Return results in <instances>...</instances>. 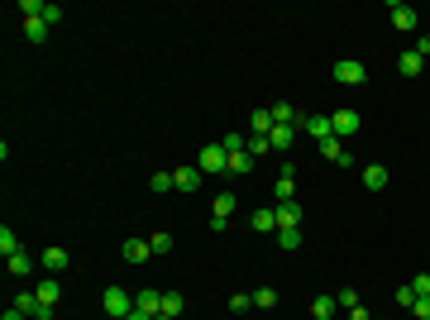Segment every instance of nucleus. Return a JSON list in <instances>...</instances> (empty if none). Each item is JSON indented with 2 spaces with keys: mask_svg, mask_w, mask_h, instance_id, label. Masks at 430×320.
I'll return each instance as SVG.
<instances>
[{
  "mask_svg": "<svg viewBox=\"0 0 430 320\" xmlns=\"http://www.w3.org/2000/svg\"><path fill=\"white\" fill-rule=\"evenodd\" d=\"M225 172H229V177H244V172H253V158H249V148H239V153H229V163H225Z\"/></svg>",
  "mask_w": 430,
  "mask_h": 320,
  "instance_id": "obj_13",
  "label": "nucleus"
},
{
  "mask_svg": "<svg viewBox=\"0 0 430 320\" xmlns=\"http://www.w3.org/2000/svg\"><path fill=\"white\" fill-rule=\"evenodd\" d=\"M244 144H249V139H244V134H239V129H234V134H225V139H220V148H225V153H239V148H244Z\"/></svg>",
  "mask_w": 430,
  "mask_h": 320,
  "instance_id": "obj_33",
  "label": "nucleus"
},
{
  "mask_svg": "<svg viewBox=\"0 0 430 320\" xmlns=\"http://www.w3.org/2000/svg\"><path fill=\"white\" fill-rule=\"evenodd\" d=\"M153 320H172V316H153Z\"/></svg>",
  "mask_w": 430,
  "mask_h": 320,
  "instance_id": "obj_45",
  "label": "nucleus"
},
{
  "mask_svg": "<svg viewBox=\"0 0 430 320\" xmlns=\"http://www.w3.org/2000/svg\"><path fill=\"white\" fill-rule=\"evenodd\" d=\"M148 249H153L158 258H163V253H172V234H168V229H158V234H148Z\"/></svg>",
  "mask_w": 430,
  "mask_h": 320,
  "instance_id": "obj_29",
  "label": "nucleus"
},
{
  "mask_svg": "<svg viewBox=\"0 0 430 320\" xmlns=\"http://www.w3.org/2000/svg\"><path fill=\"white\" fill-rule=\"evenodd\" d=\"M416 19H421V14H416L411 5H402V0L392 5V24H397V29H416Z\"/></svg>",
  "mask_w": 430,
  "mask_h": 320,
  "instance_id": "obj_19",
  "label": "nucleus"
},
{
  "mask_svg": "<svg viewBox=\"0 0 430 320\" xmlns=\"http://www.w3.org/2000/svg\"><path fill=\"white\" fill-rule=\"evenodd\" d=\"M302 129H306V134H311L316 144H325V139L335 134V124H330V115H306V119H302Z\"/></svg>",
  "mask_w": 430,
  "mask_h": 320,
  "instance_id": "obj_6",
  "label": "nucleus"
},
{
  "mask_svg": "<svg viewBox=\"0 0 430 320\" xmlns=\"http://www.w3.org/2000/svg\"><path fill=\"white\" fill-rule=\"evenodd\" d=\"M292 139H297V124H273V134H268V144H273L278 153H287Z\"/></svg>",
  "mask_w": 430,
  "mask_h": 320,
  "instance_id": "obj_12",
  "label": "nucleus"
},
{
  "mask_svg": "<svg viewBox=\"0 0 430 320\" xmlns=\"http://www.w3.org/2000/svg\"><path fill=\"white\" fill-rule=\"evenodd\" d=\"M24 38L29 43H43L48 38V19H24Z\"/></svg>",
  "mask_w": 430,
  "mask_h": 320,
  "instance_id": "obj_25",
  "label": "nucleus"
},
{
  "mask_svg": "<svg viewBox=\"0 0 430 320\" xmlns=\"http://www.w3.org/2000/svg\"><path fill=\"white\" fill-rule=\"evenodd\" d=\"M273 201H278V206L297 201V177H278V187H273Z\"/></svg>",
  "mask_w": 430,
  "mask_h": 320,
  "instance_id": "obj_20",
  "label": "nucleus"
},
{
  "mask_svg": "<svg viewBox=\"0 0 430 320\" xmlns=\"http://www.w3.org/2000/svg\"><path fill=\"white\" fill-rule=\"evenodd\" d=\"M253 306H263V311L278 306V292H273V287H258V292H253Z\"/></svg>",
  "mask_w": 430,
  "mask_h": 320,
  "instance_id": "obj_34",
  "label": "nucleus"
},
{
  "mask_svg": "<svg viewBox=\"0 0 430 320\" xmlns=\"http://www.w3.org/2000/svg\"><path fill=\"white\" fill-rule=\"evenodd\" d=\"M273 211H278V229H287V225H297V229H302V206H297V201L273 206Z\"/></svg>",
  "mask_w": 430,
  "mask_h": 320,
  "instance_id": "obj_18",
  "label": "nucleus"
},
{
  "mask_svg": "<svg viewBox=\"0 0 430 320\" xmlns=\"http://www.w3.org/2000/svg\"><path fill=\"white\" fill-rule=\"evenodd\" d=\"M411 292H416V297H430V273H416V277H411Z\"/></svg>",
  "mask_w": 430,
  "mask_h": 320,
  "instance_id": "obj_37",
  "label": "nucleus"
},
{
  "mask_svg": "<svg viewBox=\"0 0 430 320\" xmlns=\"http://www.w3.org/2000/svg\"><path fill=\"white\" fill-rule=\"evenodd\" d=\"M0 253H5V258H14V253H19V239H14V229H10V225H0Z\"/></svg>",
  "mask_w": 430,
  "mask_h": 320,
  "instance_id": "obj_28",
  "label": "nucleus"
},
{
  "mask_svg": "<svg viewBox=\"0 0 430 320\" xmlns=\"http://www.w3.org/2000/svg\"><path fill=\"white\" fill-rule=\"evenodd\" d=\"M397 306H407V311H411V306H416V292H411V282H407V287H402V292H397Z\"/></svg>",
  "mask_w": 430,
  "mask_h": 320,
  "instance_id": "obj_38",
  "label": "nucleus"
},
{
  "mask_svg": "<svg viewBox=\"0 0 430 320\" xmlns=\"http://www.w3.org/2000/svg\"><path fill=\"white\" fill-rule=\"evenodd\" d=\"M144 258H153L148 239H124V263H144Z\"/></svg>",
  "mask_w": 430,
  "mask_h": 320,
  "instance_id": "obj_16",
  "label": "nucleus"
},
{
  "mask_svg": "<svg viewBox=\"0 0 430 320\" xmlns=\"http://www.w3.org/2000/svg\"><path fill=\"white\" fill-rule=\"evenodd\" d=\"M302 119H306V115L292 106V101H278V106H273V124H297V129H302Z\"/></svg>",
  "mask_w": 430,
  "mask_h": 320,
  "instance_id": "obj_8",
  "label": "nucleus"
},
{
  "mask_svg": "<svg viewBox=\"0 0 430 320\" xmlns=\"http://www.w3.org/2000/svg\"><path fill=\"white\" fill-rule=\"evenodd\" d=\"M330 124H335V139H354V129H359V110H335Z\"/></svg>",
  "mask_w": 430,
  "mask_h": 320,
  "instance_id": "obj_4",
  "label": "nucleus"
},
{
  "mask_svg": "<svg viewBox=\"0 0 430 320\" xmlns=\"http://www.w3.org/2000/svg\"><path fill=\"white\" fill-rule=\"evenodd\" d=\"M0 320H29V316H24V311H14V306H10V311H5V316H0Z\"/></svg>",
  "mask_w": 430,
  "mask_h": 320,
  "instance_id": "obj_42",
  "label": "nucleus"
},
{
  "mask_svg": "<svg viewBox=\"0 0 430 320\" xmlns=\"http://www.w3.org/2000/svg\"><path fill=\"white\" fill-rule=\"evenodd\" d=\"M14 311H24L29 320H53V306H43L38 292H19V297H14Z\"/></svg>",
  "mask_w": 430,
  "mask_h": 320,
  "instance_id": "obj_3",
  "label": "nucleus"
},
{
  "mask_svg": "<svg viewBox=\"0 0 430 320\" xmlns=\"http://www.w3.org/2000/svg\"><path fill=\"white\" fill-rule=\"evenodd\" d=\"M335 82H339V87H363V82H368V67H363L359 58H339V62H335Z\"/></svg>",
  "mask_w": 430,
  "mask_h": 320,
  "instance_id": "obj_1",
  "label": "nucleus"
},
{
  "mask_svg": "<svg viewBox=\"0 0 430 320\" xmlns=\"http://www.w3.org/2000/svg\"><path fill=\"white\" fill-rule=\"evenodd\" d=\"M43 19H48V29H53V24L63 19V5H43Z\"/></svg>",
  "mask_w": 430,
  "mask_h": 320,
  "instance_id": "obj_39",
  "label": "nucleus"
},
{
  "mask_svg": "<svg viewBox=\"0 0 430 320\" xmlns=\"http://www.w3.org/2000/svg\"><path fill=\"white\" fill-rule=\"evenodd\" d=\"M411 311H416V320H430V297H416V306H411Z\"/></svg>",
  "mask_w": 430,
  "mask_h": 320,
  "instance_id": "obj_40",
  "label": "nucleus"
},
{
  "mask_svg": "<svg viewBox=\"0 0 430 320\" xmlns=\"http://www.w3.org/2000/svg\"><path fill=\"white\" fill-rule=\"evenodd\" d=\"M249 129L253 134H273V110H253L249 115Z\"/></svg>",
  "mask_w": 430,
  "mask_h": 320,
  "instance_id": "obj_26",
  "label": "nucleus"
},
{
  "mask_svg": "<svg viewBox=\"0 0 430 320\" xmlns=\"http://www.w3.org/2000/svg\"><path fill=\"white\" fill-rule=\"evenodd\" d=\"M321 158H330V163H344V158H349V153H344V139H335V134H330V139L321 144Z\"/></svg>",
  "mask_w": 430,
  "mask_h": 320,
  "instance_id": "obj_24",
  "label": "nucleus"
},
{
  "mask_svg": "<svg viewBox=\"0 0 430 320\" xmlns=\"http://www.w3.org/2000/svg\"><path fill=\"white\" fill-rule=\"evenodd\" d=\"M363 187H368V192H383V187H387V168H383V163H368V168H363Z\"/></svg>",
  "mask_w": 430,
  "mask_h": 320,
  "instance_id": "obj_14",
  "label": "nucleus"
},
{
  "mask_svg": "<svg viewBox=\"0 0 430 320\" xmlns=\"http://www.w3.org/2000/svg\"><path fill=\"white\" fill-rule=\"evenodd\" d=\"M244 148H249V158H263L273 144H268V134H249V144H244Z\"/></svg>",
  "mask_w": 430,
  "mask_h": 320,
  "instance_id": "obj_30",
  "label": "nucleus"
},
{
  "mask_svg": "<svg viewBox=\"0 0 430 320\" xmlns=\"http://www.w3.org/2000/svg\"><path fill=\"white\" fill-rule=\"evenodd\" d=\"M349 320H373V316H368L363 306H354V311H349Z\"/></svg>",
  "mask_w": 430,
  "mask_h": 320,
  "instance_id": "obj_41",
  "label": "nucleus"
},
{
  "mask_svg": "<svg viewBox=\"0 0 430 320\" xmlns=\"http://www.w3.org/2000/svg\"><path fill=\"white\" fill-rule=\"evenodd\" d=\"M416 53H421V58H430V38H421V43H416Z\"/></svg>",
  "mask_w": 430,
  "mask_h": 320,
  "instance_id": "obj_43",
  "label": "nucleus"
},
{
  "mask_svg": "<svg viewBox=\"0 0 430 320\" xmlns=\"http://www.w3.org/2000/svg\"><path fill=\"white\" fill-rule=\"evenodd\" d=\"M134 311H148V316H158V311H163V292H153V287L134 292Z\"/></svg>",
  "mask_w": 430,
  "mask_h": 320,
  "instance_id": "obj_7",
  "label": "nucleus"
},
{
  "mask_svg": "<svg viewBox=\"0 0 430 320\" xmlns=\"http://www.w3.org/2000/svg\"><path fill=\"white\" fill-rule=\"evenodd\" d=\"M5 268H10V277H19V282H24V277H29V273H34V258H29V253H24V249H19V253H14V258H5Z\"/></svg>",
  "mask_w": 430,
  "mask_h": 320,
  "instance_id": "obj_17",
  "label": "nucleus"
},
{
  "mask_svg": "<svg viewBox=\"0 0 430 320\" xmlns=\"http://www.w3.org/2000/svg\"><path fill=\"white\" fill-rule=\"evenodd\" d=\"M124 320H153V316H148V311H129Z\"/></svg>",
  "mask_w": 430,
  "mask_h": 320,
  "instance_id": "obj_44",
  "label": "nucleus"
},
{
  "mask_svg": "<svg viewBox=\"0 0 430 320\" xmlns=\"http://www.w3.org/2000/svg\"><path fill=\"white\" fill-rule=\"evenodd\" d=\"M182 311H187V297H182V292H163V311H158V316H182Z\"/></svg>",
  "mask_w": 430,
  "mask_h": 320,
  "instance_id": "obj_21",
  "label": "nucleus"
},
{
  "mask_svg": "<svg viewBox=\"0 0 430 320\" xmlns=\"http://www.w3.org/2000/svg\"><path fill=\"white\" fill-rule=\"evenodd\" d=\"M101 306H106L110 320H124L129 311H134V297L124 292V287H106V297H101Z\"/></svg>",
  "mask_w": 430,
  "mask_h": 320,
  "instance_id": "obj_2",
  "label": "nucleus"
},
{
  "mask_svg": "<svg viewBox=\"0 0 430 320\" xmlns=\"http://www.w3.org/2000/svg\"><path fill=\"white\" fill-rule=\"evenodd\" d=\"M278 249H287V253H297V249H302V229H297V225H287V229H278Z\"/></svg>",
  "mask_w": 430,
  "mask_h": 320,
  "instance_id": "obj_23",
  "label": "nucleus"
},
{
  "mask_svg": "<svg viewBox=\"0 0 430 320\" xmlns=\"http://www.w3.org/2000/svg\"><path fill=\"white\" fill-rule=\"evenodd\" d=\"M225 163H229V153H225L220 144H211V148L201 153V172H225Z\"/></svg>",
  "mask_w": 430,
  "mask_h": 320,
  "instance_id": "obj_10",
  "label": "nucleus"
},
{
  "mask_svg": "<svg viewBox=\"0 0 430 320\" xmlns=\"http://www.w3.org/2000/svg\"><path fill=\"white\" fill-rule=\"evenodd\" d=\"M158 196H168V192H177V182H172V172H153V182H148Z\"/></svg>",
  "mask_w": 430,
  "mask_h": 320,
  "instance_id": "obj_31",
  "label": "nucleus"
},
{
  "mask_svg": "<svg viewBox=\"0 0 430 320\" xmlns=\"http://www.w3.org/2000/svg\"><path fill=\"white\" fill-rule=\"evenodd\" d=\"M249 306H253V297H244V292H234V297H229V311H234V316H244Z\"/></svg>",
  "mask_w": 430,
  "mask_h": 320,
  "instance_id": "obj_36",
  "label": "nucleus"
},
{
  "mask_svg": "<svg viewBox=\"0 0 430 320\" xmlns=\"http://www.w3.org/2000/svg\"><path fill=\"white\" fill-rule=\"evenodd\" d=\"M38 263H43V268H48V273H63V268H67V263H72V253H67V249H63V244H48V249H43V253H38Z\"/></svg>",
  "mask_w": 430,
  "mask_h": 320,
  "instance_id": "obj_5",
  "label": "nucleus"
},
{
  "mask_svg": "<svg viewBox=\"0 0 430 320\" xmlns=\"http://www.w3.org/2000/svg\"><path fill=\"white\" fill-rule=\"evenodd\" d=\"M397 72H402V77H421V72H426V58L411 48V53H402V58H397Z\"/></svg>",
  "mask_w": 430,
  "mask_h": 320,
  "instance_id": "obj_11",
  "label": "nucleus"
},
{
  "mask_svg": "<svg viewBox=\"0 0 430 320\" xmlns=\"http://www.w3.org/2000/svg\"><path fill=\"white\" fill-rule=\"evenodd\" d=\"M234 206H239V201H234V192H220V196H215V201H211L215 220H229V215H234Z\"/></svg>",
  "mask_w": 430,
  "mask_h": 320,
  "instance_id": "obj_22",
  "label": "nucleus"
},
{
  "mask_svg": "<svg viewBox=\"0 0 430 320\" xmlns=\"http://www.w3.org/2000/svg\"><path fill=\"white\" fill-rule=\"evenodd\" d=\"M172 182H177V192H196L201 187V168H177Z\"/></svg>",
  "mask_w": 430,
  "mask_h": 320,
  "instance_id": "obj_15",
  "label": "nucleus"
},
{
  "mask_svg": "<svg viewBox=\"0 0 430 320\" xmlns=\"http://www.w3.org/2000/svg\"><path fill=\"white\" fill-rule=\"evenodd\" d=\"M34 292H38V301H43V306H58V292H63V287H58V282H38Z\"/></svg>",
  "mask_w": 430,
  "mask_h": 320,
  "instance_id": "obj_32",
  "label": "nucleus"
},
{
  "mask_svg": "<svg viewBox=\"0 0 430 320\" xmlns=\"http://www.w3.org/2000/svg\"><path fill=\"white\" fill-rule=\"evenodd\" d=\"M335 301H339V306H344V311H354V306H363V301H359V292H354V287H344V292H335Z\"/></svg>",
  "mask_w": 430,
  "mask_h": 320,
  "instance_id": "obj_35",
  "label": "nucleus"
},
{
  "mask_svg": "<svg viewBox=\"0 0 430 320\" xmlns=\"http://www.w3.org/2000/svg\"><path fill=\"white\" fill-rule=\"evenodd\" d=\"M335 311H339V301H335V297H316V301H311V316H316V320H330Z\"/></svg>",
  "mask_w": 430,
  "mask_h": 320,
  "instance_id": "obj_27",
  "label": "nucleus"
},
{
  "mask_svg": "<svg viewBox=\"0 0 430 320\" xmlns=\"http://www.w3.org/2000/svg\"><path fill=\"white\" fill-rule=\"evenodd\" d=\"M249 229H258V234H273V229H278V211H273V206L253 211V215H249Z\"/></svg>",
  "mask_w": 430,
  "mask_h": 320,
  "instance_id": "obj_9",
  "label": "nucleus"
}]
</instances>
